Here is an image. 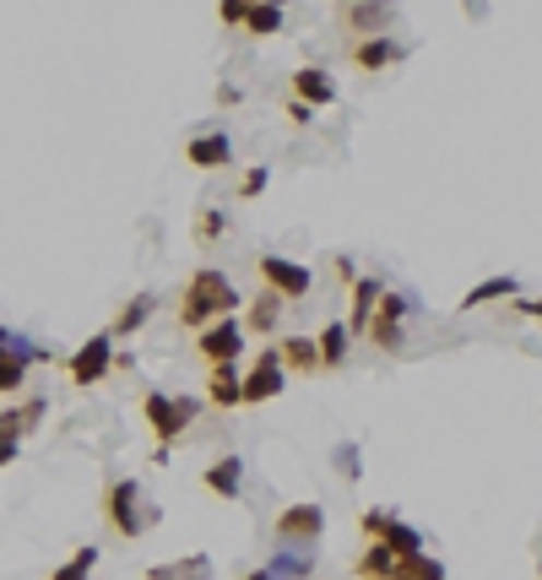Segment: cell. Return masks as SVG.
Masks as SVG:
<instances>
[{
	"mask_svg": "<svg viewBox=\"0 0 542 580\" xmlns=\"http://www.w3.org/2000/svg\"><path fill=\"white\" fill-rule=\"evenodd\" d=\"M245 298L234 293V283L217 272V267H201L190 283H185V298H179V325L185 331H207V325H217V320H228L234 309H239Z\"/></svg>",
	"mask_w": 542,
	"mask_h": 580,
	"instance_id": "cell-1",
	"label": "cell"
},
{
	"mask_svg": "<svg viewBox=\"0 0 542 580\" xmlns=\"http://www.w3.org/2000/svg\"><path fill=\"white\" fill-rule=\"evenodd\" d=\"M104 521H109V532H120V537H146L157 521H163V510L146 499V488L136 483V477H115L109 488H104Z\"/></svg>",
	"mask_w": 542,
	"mask_h": 580,
	"instance_id": "cell-2",
	"label": "cell"
},
{
	"mask_svg": "<svg viewBox=\"0 0 542 580\" xmlns=\"http://www.w3.org/2000/svg\"><path fill=\"white\" fill-rule=\"evenodd\" d=\"M141 418H146L152 439L168 450L174 439H179L185 429H190V424H196V402H190V396H168V391H146V402H141Z\"/></svg>",
	"mask_w": 542,
	"mask_h": 580,
	"instance_id": "cell-3",
	"label": "cell"
},
{
	"mask_svg": "<svg viewBox=\"0 0 542 580\" xmlns=\"http://www.w3.org/2000/svg\"><path fill=\"white\" fill-rule=\"evenodd\" d=\"M256 277L267 283V293H276L282 304H298L315 293V272L304 261H287V256H261L256 261Z\"/></svg>",
	"mask_w": 542,
	"mask_h": 580,
	"instance_id": "cell-4",
	"label": "cell"
},
{
	"mask_svg": "<svg viewBox=\"0 0 542 580\" xmlns=\"http://www.w3.org/2000/svg\"><path fill=\"white\" fill-rule=\"evenodd\" d=\"M109 369H115V336L109 331H98V336H87L71 358H66V375H71V386H98V380H109Z\"/></svg>",
	"mask_w": 542,
	"mask_h": 580,
	"instance_id": "cell-5",
	"label": "cell"
},
{
	"mask_svg": "<svg viewBox=\"0 0 542 580\" xmlns=\"http://www.w3.org/2000/svg\"><path fill=\"white\" fill-rule=\"evenodd\" d=\"M364 537H369V543H386L397 559L423 554V532H417V526H406V521H397L391 510H364Z\"/></svg>",
	"mask_w": 542,
	"mask_h": 580,
	"instance_id": "cell-6",
	"label": "cell"
},
{
	"mask_svg": "<svg viewBox=\"0 0 542 580\" xmlns=\"http://www.w3.org/2000/svg\"><path fill=\"white\" fill-rule=\"evenodd\" d=\"M245 342H250V331L228 315V320H217V325H207V331L196 336V353L207 358V369H217V364H239Z\"/></svg>",
	"mask_w": 542,
	"mask_h": 580,
	"instance_id": "cell-7",
	"label": "cell"
},
{
	"mask_svg": "<svg viewBox=\"0 0 542 580\" xmlns=\"http://www.w3.org/2000/svg\"><path fill=\"white\" fill-rule=\"evenodd\" d=\"M282 386H287L282 353H276V347H261L256 364L245 369V402H271V396H282Z\"/></svg>",
	"mask_w": 542,
	"mask_h": 580,
	"instance_id": "cell-8",
	"label": "cell"
},
{
	"mask_svg": "<svg viewBox=\"0 0 542 580\" xmlns=\"http://www.w3.org/2000/svg\"><path fill=\"white\" fill-rule=\"evenodd\" d=\"M44 418V402L33 396V402H22V407H5L0 413V466H11L16 461V450H22V439H27V429Z\"/></svg>",
	"mask_w": 542,
	"mask_h": 580,
	"instance_id": "cell-9",
	"label": "cell"
},
{
	"mask_svg": "<svg viewBox=\"0 0 542 580\" xmlns=\"http://www.w3.org/2000/svg\"><path fill=\"white\" fill-rule=\"evenodd\" d=\"M320 532H326V510L320 505H287L282 516H276V537L282 543H320Z\"/></svg>",
	"mask_w": 542,
	"mask_h": 580,
	"instance_id": "cell-10",
	"label": "cell"
},
{
	"mask_svg": "<svg viewBox=\"0 0 542 580\" xmlns=\"http://www.w3.org/2000/svg\"><path fill=\"white\" fill-rule=\"evenodd\" d=\"M406 49L391 38V33H380V38H364V44H347V60L364 71V76H380V71H391L397 60H402Z\"/></svg>",
	"mask_w": 542,
	"mask_h": 580,
	"instance_id": "cell-11",
	"label": "cell"
},
{
	"mask_svg": "<svg viewBox=\"0 0 542 580\" xmlns=\"http://www.w3.org/2000/svg\"><path fill=\"white\" fill-rule=\"evenodd\" d=\"M207 402H212L217 413L245 407V369H239V364H217V369H207Z\"/></svg>",
	"mask_w": 542,
	"mask_h": 580,
	"instance_id": "cell-12",
	"label": "cell"
},
{
	"mask_svg": "<svg viewBox=\"0 0 542 580\" xmlns=\"http://www.w3.org/2000/svg\"><path fill=\"white\" fill-rule=\"evenodd\" d=\"M402 320H406V293H386L380 298V309H375V320H369V336H375V347H402Z\"/></svg>",
	"mask_w": 542,
	"mask_h": 580,
	"instance_id": "cell-13",
	"label": "cell"
},
{
	"mask_svg": "<svg viewBox=\"0 0 542 580\" xmlns=\"http://www.w3.org/2000/svg\"><path fill=\"white\" fill-rule=\"evenodd\" d=\"M337 16H342V27H347V33H358L353 44H364V38L391 33V16H397V11H391V5H342Z\"/></svg>",
	"mask_w": 542,
	"mask_h": 580,
	"instance_id": "cell-14",
	"label": "cell"
},
{
	"mask_svg": "<svg viewBox=\"0 0 542 580\" xmlns=\"http://www.w3.org/2000/svg\"><path fill=\"white\" fill-rule=\"evenodd\" d=\"M201 488L217 494V499H239V494H245V461H239V455H217V461L201 472Z\"/></svg>",
	"mask_w": 542,
	"mask_h": 580,
	"instance_id": "cell-15",
	"label": "cell"
},
{
	"mask_svg": "<svg viewBox=\"0 0 542 580\" xmlns=\"http://www.w3.org/2000/svg\"><path fill=\"white\" fill-rule=\"evenodd\" d=\"M380 298H386V283H380V277H358V283H353V309H347V331H353V336L369 331Z\"/></svg>",
	"mask_w": 542,
	"mask_h": 580,
	"instance_id": "cell-16",
	"label": "cell"
},
{
	"mask_svg": "<svg viewBox=\"0 0 542 580\" xmlns=\"http://www.w3.org/2000/svg\"><path fill=\"white\" fill-rule=\"evenodd\" d=\"M293 98L309 109H326V104H337V82L320 66H304V71H293Z\"/></svg>",
	"mask_w": 542,
	"mask_h": 580,
	"instance_id": "cell-17",
	"label": "cell"
},
{
	"mask_svg": "<svg viewBox=\"0 0 542 580\" xmlns=\"http://www.w3.org/2000/svg\"><path fill=\"white\" fill-rule=\"evenodd\" d=\"M185 163H196V168H228L234 163V142L223 131H207V137H196V142L185 146Z\"/></svg>",
	"mask_w": 542,
	"mask_h": 580,
	"instance_id": "cell-18",
	"label": "cell"
},
{
	"mask_svg": "<svg viewBox=\"0 0 542 580\" xmlns=\"http://www.w3.org/2000/svg\"><path fill=\"white\" fill-rule=\"evenodd\" d=\"M276 353H282V369L287 375H315L320 369V342L315 336H282Z\"/></svg>",
	"mask_w": 542,
	"mask_h": 580,
	"instance_id": "cell-19",
	"label": "cell"
},
{
	"mask_svg": "<svg viewBox=\"0 0 542 580\" xmlns=\"http://www.w3.org/2000/svg\"><path fill=\"white\" fill-rule=\"evenodd\" d=\"M146 580H212V559H207V554H185V559L152 565Z\"/></svg>",
	"mask_w": 542,
	"mask_h": 580,
	"instance_id": "cell-20",
	"label": "cell"
},
{
	"mask_svg": "<svg viewBox=\"0 0 542 580\" xmlns=\"http://www.w3.org/2000/svg\"><path fill=\"white\" fill-rule=\"evenodd\" d=\"M276 320H282V298L261 288L250 298V309H245V331L250 336H267V331H276Z\"/></svg>",
	"mask_w": 542,
	"mask_h": 580,
	"instance_id": "cell-21",
	"label": "cell"
},
{
	"mask_svg": "<svg viewBox=\"0 0 542 580\" xmlns=\"http://www.w3.org/2000/svg\"><path fill=\"white\" fill-rule=\"evenodd\" d=\"M347 336H353L347 320H326V331L315 336L320 342V369H342L347 364Z\"/></svg>",
	"mask_w": 542,
	"mask_h": 580,
	"instance_id": "cell-22",
	"label": "cell"
},
{
	"mask_svg": "<svg viewBox=\"0 0 542 580\" xmlns=\"http://www.w3.org/2000/svg\"><path fill=\"white\" fill-rule=\"evenodd\" d=\"M510 293H521V277H488L472 293H461V309H483V304H505Z\"/></svg>",
	"mask_w": 542,
	"mask_h": 580,
	"instance_id": "cell-23",
	"label": "cell"
},
{
	"mask_svg": "<svg viewBox=\"0 0 542 580\" xmlns=\"http://www.w3.org/2000/svg\"><path fill=\"white\" fill-rule=\"evenodd\" d=\"M152 309H157V293H136L131 304H126V309H120V320H115V325H109V336H131V331H141V325H146V315H152Z\"/></svg>",
	"mask_w": 542,
	"mask_h": 580,
	"instance_id": "cell-24",
	"label": "cell"
},
{
	"mask_svg": "<svg viewBox=\"0 0 542 580\" xmlns=\"http://www.w3.org/2000/svg\"><path fill=\"white\" fill-rule=\"evenodd\" d=\"M391 580H445V565L434 554H412V559H397Z\"/></svg>",
	"mask_w": 542,
	"mask_h": 580,
	"instance_id": "cell-25",
	"label": "cell"
},
{
	"mask_svg": "<svg viewBox=\"0 0 542 580\" xmlns=\"http://www.w3.org/2000/svg\"><path fill=\"white\" fill-rule=\"evenodd\" d=\"M391 570H397V554H391L386 543H369L364 559H358V576L364 580H391Z\"/></svg>",
	"mask_w": 542,
	"mask_h": 580,
	"instance_id": "cell-26",
	"label": "cell"
},
{
	"mask_svg": "<svg viewBox=\"0 0 542 580\" xmlns=\"http://www.w3.org/2000/svg\"><path fill=\"white\" fill-rule=\"evenodd\" d=\"M93 570H98V548L87 543V548H76L60 570H49V580H93Z\"/></svg>",
	"mask_w": 542,
	"mask_h": 580,
	"instance_id": "cell-27",
	"label": "cell"
},
{
	"mask_svg": "<svg viewBox=\"0 0 542 580\" xmlns=\"http://www.w3.org/2000/svg\"><path fill=\"white\" fill-rule=\"evenodd\" d=\"M276 27H282V5H245V33L271 38Z\"/></svg>",
	"mask_w": 542,
	"mask_h": 580,
	"instance_id": "cell-28",
	"label": "cell"
},
{
	"mask_svg": "<svg viewBox=\"0 0 542 580\" xmlns=\"http://www.w3.org/2000/svg\"><path fill=\"white\" fill-rule=\"evenodd\" d=\"M228 234V217L223 212H201V223H196V239L207 245V239H223Z\"/></svg>",
	"mask_w": 542,
	"mask_h": 580,
	"instance_id": "cell-29",
	"label": "cell"
},
{
	"mask_svg": "<svg viewBox=\"0 0 542 580\" xmlns=\"http://www.w3.org/2000/svg\"><path fill=\"white\" fill-rule=\"evenodd\" d=\"M267 185H271V168H267V163H261V168H245V179H239V196L250 201V196H261Z\"/></svg>",
	"mask_w": 542,
	"mask_h": 580,
	"instance_id": "cell-30",
	"label": "cell"
},
{
	"mask_svg": "<svg viewBox=\"0 0 542 580\" xmlns=\"http://www.w3.org/2000/svg\"><path fill=\"white\" fill-rule=\"evenodd\" d=\"M331 267H337V277H342V283H347V293H353V283H358V267H353L347 256H337Z\"/></svg>",
	"mask_w": 542,
	"mask_h": 580,
	"instance_id": "cell-31",
	"label": "cell"
},
{
	"mask_svg": "<svg viewBox=\"0 0 542 580\" xmlns=\"http://www.w3.org/2000/svg\"><path fill=\"white\" fill-rule=\"evenodd\" d=\"M217 16H223L228 27H245V5H217Z\"/></svg>",
	"mask_w": 542,
	"mask_h": 580,
	"instance_id": "cell-32",
	"label": "cell"
},
{
	"mask_svg": "<svg viewBox=\"0 0 542 580\" xmlns=\"http://www.w3.org/2000/svg\"><path fill=\"white\" fill-rule=\"evenodd\" d=\"M309 115H315V109H309V104H298V98H293V104H287V120H293V126H309Z\"/></svg>",
	"mask_w": 542,
	"mask_h": 580,
	"instance_id": "cell-33",
	"label": "cell"
},
{
	"mask_svg": "<svg viewBox=\"0 0 542 580\" xmlns=\"http://www.w3.org/2000/svg\"><path fill=\"white\" fill-rule=\"evenodd\" d=\"M16 347H27V342H22L16 331H5V325H0V358H5V353H16Z\"/></svg>",
	"mask_w": 542,
	"mask_h": 580,
	"instance_id": "cell-34",
	"label": "cell"
},
{
	"mask_svg": "<svg viewBox=\"0 0 542 580\" xmlns=\"http://www.w3.org/2000/svg\"><path fill=\"white\" fill-rule=\"evenodd\" d=\"M510 309H516V315H538V320H542V298H516Z\"/></svg>",
	"mask_w": 542,
	"mask_h": 580,
	"instance_id": "cell-35",
	"label": "cell"
},
{
	"mask_svg": "<svg viewBox=\"0 0 542 580\" xmlns=\"http://www.w3.org/2000/svg\"><path fill=\"white\" fill-rule=\"evenodd\" d=\"M245 580H282V576H276V570H271V565H267V570H250V576H245Z\"/></svg>",
	"mask_w": 542,
	"mask_h": 580,
	"instance_id": "cell-36",
	"label": "cell"
}]
</instances>
